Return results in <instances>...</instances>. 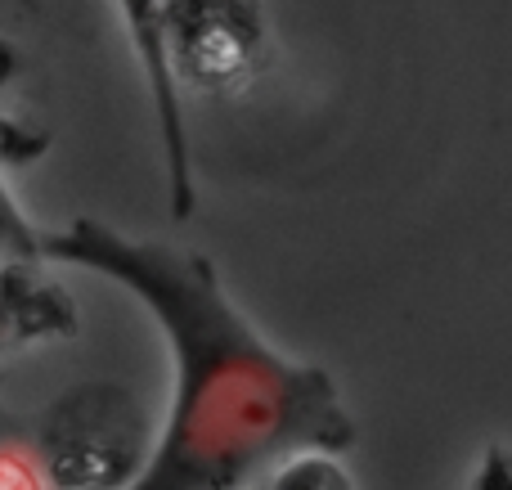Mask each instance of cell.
Segmentation results:
<instances>
[{
  "mask_svg": "<svg viewBox=\"0 0 512 490\" xmlns=\"http://www.w3.org/2000/svg\"><path fill=\"white\" fill-rule=\"evenodd\" d=\"M9 77H14V50L0 41V99H5ZM41 149H45V135L27 131V122H18V117L5 113V104H0V158L27 162V158H36Z\"/></svg>",
  "mask_w": 512,
  "mask_h": 490,
  "instance_id": "obj_5",
  "label": "cell"
},
{
  "mask_svg": "<svg viewBox=\"0 0 512 490\" xmlns=\"http://www.w3.org/2000/svg\"><path fill=\"white\" fill-rule=\"evenodd\" d=\"M162 45L180 95L243 86L265 54L261 0H162Z\"/></svg>",
  "mask_w": 512,
  "mask_h": 490,
  "instance_id": "obj_2",
  "label": "cell"
},
{
  "mask_svg": "<svg viewBox=\"0 0 512 490\" xmlns=\"http://www.w3.org/2000/svg\"><path fill=\"white\" fill-rule=\"evenodd\" d=\"M117 18L126 27L131 54L144 72L153 126L162 140V167H167V198L176 221H189L198 207L194 162H189V126H185V95L167 68V45H162V0H113Z\"/></svg>",
  "mask_w": 512,
  "mask_h": 490,
  "instance_id": "obj_3",
  "label": "cell"
},
{
  "mask_svg": "<svg viewBox=\"0 0 512 490\" xmlns=\"http://www.w3.org/2000/svg\"><path fill=\"white\" fill-rule=\"evenodd\" d=\"M27 257H45L41 230L27 221V212L18 207V198L9 194L5 176H0V261H27Z\"/></svg>",
  "mask_w": 512,
  "mask_h": 490,
  "instance_id": "obj_4",
  "label": "cell"
},
{
  "mask_svg": "<svg viewBox=\"0 0 512 490\" xmlns=\"http://www.w3.org/2000/svg\"><path fill=\"white\" fill-rule=\"evenodd\" d=\"M54 266L113 279L153 315L176 365L171 410L135 490L270 486L301 455H346L360 441L342 387L315 360H292L239 311L207 252L140 239L99 216L41 230Z\"/></svg>",
  "mask_w": 512,
  "mask_h": 490,
  "instance_id": "obj_1",
  "label": "cell"
}]
</instances>
